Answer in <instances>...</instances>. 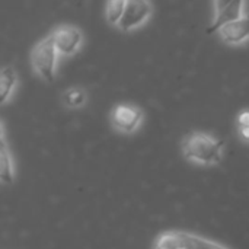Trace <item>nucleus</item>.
<instances>
[{
    "instance_id": "obj_12",
    "label": "nucleus",
    "mask_w": 249,
    "mask_h": 249,
    "mask_svg": "<svg viewBox=\"0 0 249 249\" xmlns=\"http://www.w3.org/2000/svg\"><path fill=\"white\" fill-rule=\"evenodd\" d=\"M127 6V0H109L105 4V19L109 25L118 26L124 10Z\"/></svg>"
},
{
    "instance_id": "obj_7",
    "label": "nucleus",
    "mask_w": 249,
    "mask_h": 249,
    "mask_svg": "<svg viewBox=\"0 0 249 249\" xmlns=\"http://www.w3.org/2000/svg\"><path fill=\"white\" fill-rule=\"evenodd\" d=\"M217 35L225 44L232 47L247 44L249 41V13H247L244 18L220 28L217 31Z\"/></svg>"
},
{
    "instance_id": "obj_3",
    "label": "nucleus",
    "mask_w": 249,
    "mask_h": 249,
    "mask_svg": "<svg viewBox=\"0 0 249 249\" xmlns=\"http://www.w3.org/2000/svg\"><path fill=\"white\" fill-rule=\"evenodd\" d=\"M144 112L131 102L115 104L109 112V124L120 134H134L143 124Z\"/></svg>"
},
{
    "instance_id": "obj_11",
    "label": "nucleus",
    "mask_w": 249,
    "mask_h": 249,
    "mask_svg": "<svg viewBox=\"0 0 249 249\" xmlns=\"http://www.w3.org/2000/svg\"><path fill=\"white\" fill-rule=\"evenodd\" d=\"M181 238H182L184 249H229L222 244H217L214 241H210L207 238H203L194 233L181 232Z\"/></svg>"
},
{
    "instance_id": "obj_13",
    "label": "nucleus",
    "mask_w": 249,
    "mask_h": 249,
    "mask_svg": "<svg viewBox=\"0 0 249 249\" xmlns=\"http://www.w3.org/2000/svg\"><path fill=\"white\" fill-rule=\"evenodd\" d=\"M153 249H184L181 232H163L153 244Z\"/></svg>"
},
{
    "instance_id": "obj_2",
    "label": "nucleus",
    "mask_w": 249,
    "mask_h": 249,
    "mask_svg": "<svg viewBox=\"0 0 249 249\" xmlns=\"http://www.w3.org/2000/svg\"><path fill=\"white\" fill-rule=\"evenodd\" d=\"M58 51L54 44L53 35H47L42 39H39L31 50L29 61L34 73H36L42 80L45 82H54L55 71H57V63H58Z\"/></svg>"
},
{
    "instance_id": "obj_5",
    "label": "nucleus",
    "mask_w": 249,
    "mask_h": 249,
    "mask_svg": "<svg viewBox=\"0 0 249 249\" xmlns=\"http://www.w3.org/2000/svg\"><path fill=\"white\" fill-rule=\"evenodd\" d=\"M214 9V18L212 23L207 26V34H214L225 25L235 22L247 15V1L244 0H233V1H225V0H216L213 1Z\"/></svg>"
},
{
    "instance_id": "obj_15",
    "label": "nucleus",
    "mask_w": 249,
    "mask_h": 249,
    "mask_svg": "<svg viewBox=\"0 0 249 249\" xmlns=\"http://www.w3.org/2000/svg\"><path fill=\"white\" fill-rule=\"evenodd\" d=\"M236 134H238V137H239V140L242 143L249 144V127H239V128H236Z\"/></svg>"
},
{
    "instance_id": "obj_10",
    "label": "nucleus",
    "mask_w": 249,
    "mask_h": 249,
    "mask_svg": "<svg viewBox=\"0 0 249 249\" xmlns=\"http://www.w3.org/2000/svg\"><path fill=\"white\" fill-rule=\"evenodd\" d=\"M61 104L67 109H80L88 104V92L82 86H71L63 90Z\"/></svg>"
},
{
    "instance_id": "obj_4",
    "label": "nucleus",
    "mask_w": 249,
    "mask_h": 249,
    "mask_svg": "<svg viewBox=\"0 0 249 249\" xmlns=\"http://www.w3.org/2000/svg\"><path fill=\"white\" fill-rule=\"evenodd\" d=\"M51 35L54 38V44L58 54L64 57H71L76 53H79L85 42L83 31L76 25H69V23L58 25L57 28L53 29Z\"/></svg>"
},
{
    "instance_id": "obj_9",
    "label": "nucleus",
    "mask_w": 249,
    "mask_h": 249,
    "mask_svg": "<svg viewBox=\"0 0 249 249\" xmlns=\"http://www.w3.org/2000/svg\"><path fill=\"white\" fill-rule=\"evenodd\" d=\"M18 83H19V77H18L15 67L4 66L0 73V88H1L0 102H1V105H6L12 99V96L18 88Z\"/></svg>"
},
{
    "instance_id": "obj_14",
    "label": "nucleus",
    "mask_w": 249,
    "mask_h": 249,
    "mask_svg": "<svg viewBox=\"0 0 249 249\" xmlns=\"http://www.w3.org/2000/svg\"><path fill=\"white\" fill-rule=\"evenodd\" d=\"M235 127H249V108L242 109L241 112H238L236 118H235Z\"/></svg>"
},
{
    "instance_id": "obj_8",
    "label": "nucleus",
    "mask_w": 249,
    "mask_h": 249,
    "mask_svg": "<svg viewBox=\"0 0 249 249\" xmlns=\"http://www.w3.org/2000/svg\"><path fill=\"white\" fill-rule=\"evenodd\" d=\"M0 178L3 184H13L15 181V160L12 156V152L7 147L6 134H4V124L1 121L0 124Z\"/></svg>"
},
{
    "instance_id": "obj_1",
    "label": "nucleus",
    "mask_w": 249,
    "mask_h": 249,
    "mask_svg": "<svg viewBox=\"0 0 249 249\" xmlns=\"http://www.w3.org/2000/svg\"><path fill=\"white\" fill-rule=\"evenodd\" d=\"M226 142L210 133L191 131L181 139L182 156L200 166H216L223 159Z\"/></svg>"
},
{
    "instance_id": "obj_6",
    "label": "nucleus",
    "mask_w": 249,
    "mask_h": 249,
    "mask_svg": "<svg viewBox=\"0 0 249 249\" xmlns=\"http://www.w3.org/2000/svg\"><path fill=\"white\" fill-rule=\"evenodd\" d=\"M153 15V4L147 0H127L124 15L118 23V29L123 32L134 31L143 26Z\"/></svg>"
}]
</instances>
